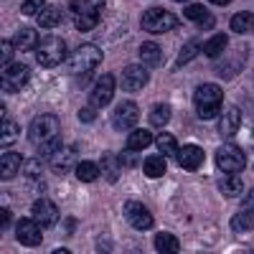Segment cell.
Returning a JSON list of instances; mask_svg holds the SVG:
<instances>
[{
  "label": "cell",
  "mask_w": 254,
  "mask_h": 254,
  "mask_svg": "<svg viewBox=\"0 0 254 254\" xmlns=\"http://www.w3.org/2000/svg\"><path fill=\"white\" fill-rule=\"evenodd\" d=\"M239 125H242V112L237 107H229L224 115H221V122H219V132L221 137H234L239 132Z\"/></svg>",
  "instance_id": "16"
},
{
  "label": "cell",
  "mask_w": 254,
  "mask_h": 254,
  "mask_svg": "<svg viewBox=\"0 0 254 254\" xmlns=\"http://www.w3.org/2000/svg\"><path fill=\"white\" fill-rule=\"evenodd\" d=\"M183 15H186L188 20H193V23H196L198 28H214V23H216V18L211 15L203 5H198V3H193V5H186Z\"/></svg>",
  "instance_id": "17"
},
{
  "label": "cell",
  "mask_w": 254,
  "mask_h": 254,
  "mask_svg": "<svg viewBox=\"0 0 254 254\" xmlns=\"http://www.w3.org/2000/svg\"><path fill=\"white\" fill-rule=\"evenodd\" d=\"M211 3H216V5H229L231 0H211Z\"/></svg>",
  "instance_id": "46"
},
{
  "label": "cell",
  "mask_w": 254,
  "mask_h": 254,
  "mask_svg": "<svg viewBox=\"0 0 254 254\" xmlns=\"http://www.w3.org/2000/svg\"><path fill=\"white\" fill-rule=\"evenodd\" d=\"M74 226H76V221L74 219H66V231H74Z\"/></svg>",
  "instance_id": "45"
},
{
  "label": "cell",
  "mask_w": 254,
  "mask_h": 254,
  "mask_svg": "<svg viewBox=\"0 0 254 254\" xmlns=\"http://www.w3.org/2000/svg\"><path fill=\"white\" fill-rule=\"evenodd\" d=\"M61 23V8L59 5H49L38 13V26H44V28H56Z\"/></svg>",
  "instance_id": "29"
},
{
  "label": "cell",
  "mask_w": 254,
  "mask_h": 254,
  "mask_svg": "<svg viewBox=\"0 0 254 254\" xmlns=\"http://www.w3.org/2000/svg\"><path fill=\"white\" fill-rule=\"evenodd\" d=\"M99 173H102L99 163H92V160H79V163H76V178H79L81 183H92V181H97Z\"/></svg>",
  "instance_id": "23"
},
{
  "label": "cell",
  "mask_w": 254,
  "mask_h": 254,
  "mask_svg": "<svg viewBox=\"0 0 254 254\" xmlns=\"http://www.w3.org/2000/svg\"><path fill=\"white\" fill-rule=\"evenodd\" d=\"M219 190H221L226 198H237L242 190H244V183H242V178L237 173H229L226 178L219 181Z\"/></svg>",
  "instance_id": "22"
},
{
  "label": "cell",
  "mask_w": 254,
  "mask_h": 254,
  "mask_svg": "<svg viewBox=\"0 0 254 254\" xmlns=\"http://www.w3.org/2000/svg\"><path fill=\"white\" fill-rule=\"evenodd\" d=\"M36 59L46 69H54L61 61H66V44H64V38H59V36L41 38V44L36 49Z\"/></svg>",
  "instance_id": "2"
},
{
  "label": "cell",
  "mask_w": 254,
  "mask_h": 254,
  "mask_svg": "<svg viewBox=\"0 0 254 254\" xmlns=\"http://www.w3.org/2000/svg\"><path fill=\"white\" fill-rule=\"evenodd\" d=\"M140 26L147 33H168L176 28V15L165 8H147L140 18Z\"/></svg>",
  "instance_id": "4"
},
{
  "label": "cell",
  "mask_w": 254,
  "mask_h": 254,
  "mask_svg": "<svg viewBox=\"0 0 254 254\" xmlns=\"http://www.w3.org/2000/svg\"><path fill=\"white\" fill-rule=\"evenodd\" d=\"M8 226H10V211L3 208V229H8Z\"/></svg>",
  "instance_id": "44"
},
{
  "label": "cell",
  "mask_w": 254,
  "mask_h": 254,
  "mask_svg": "<svg viewBox=\"0 0 254 254\" xmlns=\"http://www.w3.org/2000/svg\"><path fill=\"white\" fill-rule=\"evenodd\" d=\"M31 216H33L41 226H44V229H54L56 221H59V208H56V203L49 201V198H38V201L33 203V208H31Z\"/></svg>",
  "instance_id": "13"
},
{
  "label": "cell",
  "mask_w": 254,
  "mask_h": 254,
  "mask_svg": "<svg viewBox=\"0 0 254 254\" xmlns=\"http://www.w3.org/2000/svg\"><path fill=\"white\" fill-rule=\"evenodd\" d=\"M59 147H61V140H59V137H51V140H46V142H41V145H38V153H41V158H46V160H49V158L59 150Z\"/></svg>",
  "instance_id": "36"
},
{
  "label": "cell",
  "mask_w": 254,
  "mask_h": 254,
  "mask_svg": "<svg viewBox=\"0 0 254 254\" xmlns=\"http://www.w3.org/2000/svg\"><path fill=\"white\" fill-rule=\"evenodd\" d=\"M150 142H153L150 130H132L130 137H127V147H130V150H145Z\"/></svg>",
  "instance_id": "30"
},
{
  "label": "cell",
  "mask_w": 254,
  "mask_h": 254,
  "mask_svg": "<svg viewBox=\"0 0 254 254\" xmlns=\"http://www.w3.org/2000/svg\"><path fill=\"white\" fill-rule=\"evenodd\" d=\"M150 122H153V127H163L165 122H171V104H165V102L155 104L150 110Z\"/></svg>",
  "instance_id": "34"
},
{
  "label": "cell",
  "mask_w": 254,
  "mask_h": 254,
  "mask_svg": "<svg viewBox=\"0 0 254 254\" xmlns=\"http://www.w3.org/2000/svg\"><path fill=\"white\" fill-rule=\"evenodd\" d=\"M104 8V0H71L74 15H99Z\"/></svg>",
  "instance_id": "21"
},
{
  "label": "cell",
  "mask_w": 254,
  "mask_h": 254,
  "mask_svg": "<svg viewBox=\"0 0 254 254\" xmlns=\"http://www.w3.org/2000/svg\"><path fill=\"white\" fill-rule=\"evenodd\" d=\"M125 219L130 221L135 229H140V231H147V229H153V214L147 211V206L145 203H140V201H127L125 203Z\"/></svg>",
  "instance_id": "12"
},
{
  "label": "cell",
  "mask_w": 254,
  "mask_h": 254,
  "mask_svg": "<svg viewBox=\"0 0 254 254\" xmlns=\"http://www.w3.org/2000/svg\"><path fill=\"white\" fill-rule=\"evenodd\" d=\"M38 44H41V38H38L36 28H20V31L15 33V38H13V46H15L18 51H23V54L38 49Z\"/></svg>",
  "instance_id": "18"
},
{
  "label": "cell",
  "mask_w": 254,
  "mask_h": 254,
  "mask_svg": "<svg viewBox=\"0 0 254 254\" xmlns=\"http://www.w3.org/2000/svg\"><path fill=\"white\" fill-rule=\"evenodd\" d=\"M99 165H102V176L107 178L110 183H117V178H120V158L107 153V155L102 158V163H99Z\"/></svg>",
  "instance_id": "28"
},
{
  "label": "cell",
  "mask_w": 254,
  "mask_h": 254,
  "mask_svg": "<svg viewBox=\"0 0 254 254\" xmlns=\"http://www.w3.org/2000/svg\"><path fill=\"white\" fill-rule=\"evenodd\" d=\"M13 49H15V46H10V41H5V38H3V41H0V66H3V69H5V66H8V64H10V56H13Z\"/></svg>",
  "instance_id": "38"
},
{
  "label": "cell",
  "mask_w": 254,
  "mask_h": 254,
  "mask_svg": "<svg viewBox=\"0 0 254 254\" xmlns=\"http://www.w3.org/2000/svg\"><path fill=\"white\" fill-rule=\"evenodd\" d=\"M193 102H196V112L201 120H214L221 110V102H224V92L216 84H201L193 94Z\"/></svg>",
  "instance_id": "1"
},
{
  "label": "cell",
  "mask_w": 254,
  "mask_h": 254,
  "mask_svg": "<svg viewBox=\"0 0 254 254\" xmlns=\"http://www.w3.org/2000/svg\"><path fill=\"white\" fill-rule=\"evenodd\" d=\"M142 171H145L147 178H160V176H165V160H163V155L145 158V160H142Z\"/></svg>",
  "instance_id": "27"
},
{
  "label": "cell",
  "mask_w": 254,
  "mask_h": 254,
  "mask_svg": "<svg viewBox=\"0 0 254 254\" xmlns=\"http://www.w3.org/2000/svg\"><path fill=\"white\" fill-rule=\"evenodd\" d=\"M51 137H59V117L56 115H38L28 127V140L41 145Z\"/></svg>",
  "instance_id": "5"
},
{
  "label": "cell",
  "mask_w": 254,
  "mask_h": 254,
  "mask_svg": "<svg viewBox=\"0 0 254 254\" xmlns=\"http://www.w3.org/2000/svg\"><path fill=\"white\" fill-rule=\"evenodd\" d=\"M20 163H23V158L18 153H3V158H0V178L10 181L20 171Z\"/></svg>",
  "instance_id": "20"
},
{
  "label": "cell",
  "mask_w": 254,
  "mask_h": 254,
  "mask_svg": "<svg viewBox=\"0 0 254 254\" xmlns=\"http://www.w3.org/2000/svg\"><path fill=\"white\" fill-rule=\"evenodd\" d=\"M135 153H137V150H130V147H127L122 155H117V158H120V165H122V168H135V165H137V155H135Z\"/></svg>",
  "instance_id": "39"
},
{
  "label": "cell",
  "mask_w": 254,
  "mask_h": 254,
  "mask_svg": "<svg viewBox=\"0 0 254 254\" xmlns=\"http://www.w3.org/2000/svg\"><path fill=\"white\" fill-rule=\"evenodd\" d=\"M176 3H186V0H176Z\"/></svg>",
  "instance_id": "47"
},
{
  "label": "cell",
  "mask_w": 254,
  "mask_h": 254,
  "mask_svg": "<svg viewBox=\"0 0 254 254\" xmlns=\"http://www.w3.org/2000/svg\"><path fill=\"white\" fill-rule=\"evenodd\" d=\"M115 89H117V79L112 74L99 76L97 84H94V89H92V94H89V104H92V107H97V110L107 107V104H112Z\"/></svg>",
  "instance_id": "7"
},
{
  "label": "cell",
  "mask_w": 254,
  "mask_h": 254,
  "mask_svg": "<svg viewBox=\"0 0 254 254\" xmlns=\"http://www.w3.org/2000/svg\"><path fill=\"white\" fill-rule=\"evenodd\" d=\"M41 5H44V0H26V3L20 5V13L23 15H36V13H41Z\"/></svg>",
  "instance_id": "40"
},
{
  "label": "cell",
  "mask_w": 254,
  "mask_h": 254,
  "mask_svg": "<svg viewBox=\"0 0 254 254\" xmlns=\"http://www.w3.org/2000/svg\"><path fill=\"white\" fill-rule=\"evenodd\" d=\"M155 249H158L160 254H173V252L181 249V244H178V239H176L173 234H168V231H160V234L155 237Z\"/></svg>",
  "instance_id": "31"
},
{
  "label": "cell",
  "mask_w": 254,
  "mask_h": 254,
  "mask_svg": "<svg viewBox=\"0 0 254 254\" xmlns=\"http://www.w3.org/2000/svg\"><path fill=\"white\" fill-rule=\"evenodd\" d=\"M147 66L142 64H130V66L122 69V76H120V87L125 92H140L145 84H147Z\"/></svg>",
  "instance_id": "9"
},
{
  "label": "cell",
  "mask_w": 254,
  "mask_h": 254,
  "mask_svg": "<svg viewBox=\"0 0 254 254\" xmlns=\"http://www.w3.org/2000/svg\"><path fill=\"white\" fill-rule=\"evenodd\" d=\"M231 229L239 231V234H244V231H252V229H254V214L244 208L242 214H237L234 219H231Z\"/></svg>",
  "instance_id": "33"
},
{
  "label": "cell",
  "mask_w": 254,
  "mask_h": 254,
  "mask_svg": "<svg viewBox=\"0 0 254 254\" xmlns=\"http://www.w3.org/2000/svg\"><path fill=\"white\" fill-rule=\"evenodd\" d=\"M140 120V110L135 102H120L112 112V127L115 130H132Z\"/></svg>",
  "instance_id": "11"
},
{
  "label": "cell",
  "mask_w": 254,
  "mask_h": 254,
  "mask_svg": "<svg viewBox=\"0 0 254 254\" xmlns=\"http://www.w3.org/2000/svg\"><path fill=\"white\" fill-rule=\"evenodd\" d=\"M201 49H203V46H201V41H198V38L186 41V46H183V49H181V54H178L176 66H186V64H188L190 59H196V54H198Z\"/></svg>",
  "instance_id": "32"
},
{
  "label": "cell",
  "mask_w": 254,
  "mask_h": 254,
  "mask_svg": "<svg viewBox=\"0 0 254 254\" xmlns=\"http://www.w3.org/2000/svg\"><path fill=\"white\" fill-rule=\"evenodd\" d=\"M176 158H178V163H181L183 171H190V173L198 171V168L203 165V160H206V155H203V150H201L198 145H186V147H181Z\"/></svg>",
  "instance_id": "15"
},
{
  "label": "cell",
  "mask_w": 254,
  "mask_h": 254,
  "mask_svg": "<svg viewBox=\"0 0 254 254\" xmlns=\"http://www.w3.org/2000/svg\"><path fill=\"white\" fill-rule=\"evenodd\" d=\"M69 71L74 74V76H79V74H87V71H94L99 64H102V51L97 49V46H92V44H84V46H79L71 56H69Z\"/></svg>",
  "instance_id": "3"
},
{
  "label": "cell",
  "mask_w": 254,
  "mask_h": 254,
  "mask_svg": "<svg viewBox=\"0 0 254 254\" xmlns=\"http://www.w3.org/2000/svg\"><path fill=\"white\" fill-rule=\"evenodd\" d=\"M26 176L28 178H38L41 176V163L38 160H28L26 163Z\"/></svg>",
  "instance_id": "42"
},
{
  "label": "cell",
  "mask_w": 254,
  "mask_h": 254,
  "mask_svg": "<svg viewBox=\"0 0 254 254\" xmlns=\"http://www.w3.org/2000/svg\"><path fill=\"white\" fill-rule=\"evenodd\" d=\"M229 46V38H226V33H216L214 38H208L206 44H203V54L208 56V59H219L221 54H224V49Z\"/></svg>",
  "instance_id": "24"
},
{
  "label": "cell",
  "mask_w": 254,
  "mask_h": 254,
  "mask_svg": "<svg viewBox=\"0 0 254 254\" xmlns=\"http://www.w3.org/2000/svg\"><path fill=\"white\" fill-rule=\"evenodd\" d=\"M41 229H44V226H41L33 216L31 219H20L15 224V237H18V242L23 247H41V242H44Z\"/></svg>",
  "instance_id": "10"
},
{
  "label": "cell",
  "mask_w": 254,
  "mask_h": 254,
  "mask_svg": "<svg viewBox=\"0 0 254 254\" xmlns=\"http://www.w3.org/2000/svg\"><path fill=\"white\" fill-rule=\"evenodd\" d=\"M31 81V69L26 64H8L3 69V92H20Z\"/></svg>",
  "instance_id": "8"
},
{
  "label": "cell",
  "mask_w": 254,
  "mask_h": 254,
  "mask_svg": "<svg viewBox=\"0 0 254 254\" xmlns=\"http://www.w3.org/2000/svg\"><path fill=\"white\" fill-rule=\"evenodd\" d=\"M140 61L145 64V66H150V69H158L160 64H163V51L158 44H153V41H147V44L140 46Z\"/></svg>",
  "instance_id": "19"
},
{
  "label": "cell",
  "mask_w": 254,
  "mask_h": 254,
  "mask_svg": "<svg viewBox=\"0 0 254 254\" xmlns=\"http://www.w3.org/2000/svg\"><path fill=\"white\" fill-rule=\"evenodd\" d=\"M229 28L234 31V33H249L254 28V13H249V10L237 13L234 18L229 20Z\"/></svg>",
  "instance_id": "25"
},
{
  "label": "cell",
  "mask_w": 254,
  "mask_h": 254,
  "mask_svg": "<svg viewBox=\"0 0 254 254\" xmlns=\"http://www.w3.org/2000/svg\"><path fill=\"white\" fill-rule=\"evenodd\" d=\"M216 165H219V171L224 173H239L242 168L247 165V158H244V150L237 145H221L219 150H216Z\"/></svg>",
  "instance_id": "6"
},
{
  "label": "cell",
  "mask_w": 254,
  "mask_h": 254,
  "mask_svg": "<svg viewBox=\"0 0 254 254\" xmlns=\"http://www.w3.org/2000/svg\"><path fill=\"white\" fill-rule=\"evenodd\" d=\"M155 145H158V150H160L163 158H173V155H178V140H176L171 132H160V135L155 137Z\"/></svg>",
  "instance_id": "26"
},
{
  "label": "cell",
  "mask_w": 254,
  "mask_h": 254,
  "mask_svg": "<svg viewBox=\"0 0 254 254\" xmlns=\"http://www.w3.org/2000/svg\"><path fill=\"white\" fill-rule=\"evenodd\" d=\"M99 23V15H76V28L79 31H92Z\"/></svg>",
  "instance_id": "37"
},
{
  "label": "cell",
  "mask_w": 254,
  "mask_h": 254,
  "mask_svg": "<svg viewBox=\"0 0 254 254\" xmlns=\"http://www.w3.org/2000/svg\"><path fill=\"white\" fill-rule=\"evenodd\" d=\"M94 117H97V107H92V104H89V107H84V110L79 112V120H81V122H87V125L94 122Z\"/></svg>",
  "instance_id": "41"
},
{
  "label": "cell",
  "mask_w": 254,
  "mask_h": 254,
  "mask_svg": "<svg viewBox=\"0 0 254 254\" xmlns=\"http://www.w3.org/2000/svg\"><path fill=\"white\" fill-rule=\"evenodd\" d=\"M15 135H18V125L10 122V120L5 117V120H3V132H0V142H3V145H10V142L15 140Z\"/></svg>",
  "instance_id": "35"
},
{
  "label": "cell",
  "mask_w": 254,
  "mask_h": 254,
  "mask_svg": "<svg viewBox=\"0 0 254 254\" xmlns=\"http://www.w3.org/2000/svg\"><path fill=\"white\" fill-rule=\"evenodd\" d=\"M49 163H51V171H54V173H59V176L69 173V171H71V165L79 163V158H76V147H74V145H61L59 150L49 158Z\"/></svg>",
  "instance_id": "14"
},
{
  "label": "cell",
  "mask_w": 254,
  "mask_h": 254,
  "mask_svg": "<svg viewBox=\"0 0 254 254\" xmlns=\"http://www.w3.org/2000/svg\"><path fill=\"white\" fill-rule=\"evenodd\" d=\"M244 208L254 214V188L249 190V193H247V198H244Z\"/></svg>",
  "instance_id": "43"
}]
</instances>
